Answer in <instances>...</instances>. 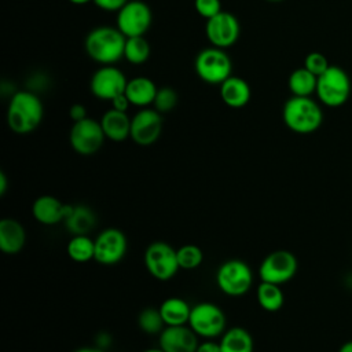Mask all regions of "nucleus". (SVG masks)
<instances>
[{"instance_id": "5", "label": "nucleus", "mask_w": 352, "mask_h": 352, "mask_svg": "<svg viewBox=\"0 0 352 352\" xmlns=\"http://www.w3.org/2000/svg\"><path fill=\"white\" fill-rule=\"evenodd\" d=\"M216 283L226 296H245L253 286L252 268L241 258L226 260L216 271Z\"/></svg>"}, {"instance_id": "42", "label": "nucleus", "mask_w": 352, "mask_h": 352, "mask_svg": "<svg viewBox=\"0 0 352 352\" xmlns=\"http://www.w3.org/2000/svg\"><path fill=\"white\" fill-rule=\"evenodd\" d=\"M143 352H164V351L158 346V348H148V349H146V351H143Z\"/></svg>"}, {"instance_id": "11", "label": "nucleus", "mask_w": 352, "mask_h": 352, "mask_svg": "<svg viewBox=\"0 0 352 352\" xmlns=\"http://www.w3.org/2000/svg\"><path fill=\"white\" fill-rule=\"evenodd\" d=\"M153 21L150 7L140 0H129L117 11V28L125 37L144 36Z\"/></svg>"}, {"instance_id": "28", "label": "nucleus", "mask_w": 352, "mask_h": 352, "mask_svg": "<svg viewBox=\"0 0 352 352\" xmlns=\"http://www.w3.org/2000/svg\"><path fill=\"white\" fill-rule=\"evenodd\" d=\"M150 44L144 38V36H135L126 37L125 48H124V58L132 65H142L150 56Z\"/></svg>"}, {"instance_id": "12", "label": "nucleus", "mask_w": 352, "mask_h": 352, "mask_svg": "<svg viewBox=\"0 0 352 352\" xmlns=\"http://www.w3.org/2000/svg\"><path fill=\"white\" fill-rule=\"evenodd\" d=\"M95 241V261L102 265H114L120 263L128 249V241L125 234L116 228L109 227L99 232Z\"/></svg>"}, {"instance_id": "23", "label": "nucleus", "mask_w": 352, "mask_h": 352, "mask_svg": "<svg viewBox=\"0 0 352 352\" xmlns=\"http://www.w3.org/2000/svg\"><path fill=\"white\" fill-rule=\"evenodd\" d=\"M165 326L187 324L191 314L190 304L180 297L165 298L158 307Z\"/></svg>"}, {"instance_id": "26", "label": "nucleus", "mask_w": 352, "mask_h": 352, "mask_svg": "<svg viewBox=\"0 0 352 352\" xmlns=\"http://www.w3.org/2000/svg\"><path fill=\"white\" fill-rule=\"evenodd\" d=\"M256 298L258 305L267 312H276L283 307L285 296L280 285L260 282L256 290Z\"/></svg>"}, {"instance_id": "39", "label": "nucleus", "mask_w": 352, "mask_h": 352, "mask_svg": "<svg viewBox=\"0 0 352 352\" xmlns=\"http://www.w3.org/2000/svg\"><path fill=\"white\" fill-rule=\"evenodd\" d=\"M73 352H104L100 346H81Z\"/></svg>"}, {"instance_id": "2", "label": "nucleus", "mask_w": 352, "mask_h": 352, "mask_svg": "<svg viewBox=\"0 0 352 352\" xmlns=\"http://www.w3.org/2000/svg\"><path fill=\"white\" fill-rule=\"evenodd\" d=\"M126 37L118 28L99 26L92 29L84 41L87 55L100 65H114L124 58Z\"/></svg>"}, {"instance_id": "32", "label": "nucleus", "mask_w": 352, "mask_h": 352, "mask_svg": "<svg viewBox=\"0 0 352 352\" xmlns=\"http://www.w3.org/2000/svg\"><path fill=\"white\" fill-rule=\"evenodd\" d=\"M330 63L327 60V58L318 51L309 52L305 59H304V67L307 70H309L312 74H315L316 77H319L322 73H324L329 69Z\"/></svg>"}, {"instance_id": "35", "label": "nucleus", "mask_w": 352, "mask_h": 352, "mask_svg": "<svg viewBox=\"0 0 352 352\" xmlns=\"http://www.w3.org/2000/svg\"><path fill=\"white\" fill-rule=\"evenodd\" d=\"M197 352H221L220 342L214 341V338H204V341L198 344Z\"/></svg>"}, {"instance_id": "21", "label": "nucleus", "mask_w": 352, "mask_h": 352, "mask_svg": "<svg viewBox=\"0 0 352 352\" xmlns=\"http://www.w3.org/2000/svg\"><path fill=\"white\" fill-rule=\"evenodd\" d=\"M157 91L158 88L151 78L138 76L132 80H128L125 95L132 106L147 107L148 104H153Z\"/></svg>"}, {"instance_id": "6", "label": "nucleus", "mask_w": 352, "mask_h": 352, "mask_svg": "<svg viewBox=\"0 0 352 352\" xmlns=\"http://www.w3.org/2000/svg\"><path fill=\"white\" fill-rule=\"evenodd\" d=\"M197 76L208 84H221L232 72L231 58L223 48L208 47L199 51L194 62Z\"/></svg>"}, {"instance_id": "22", "label": "nucleus", "mask_w": 352, "mask_h": 352, "mask_svg": "<svg viewBox=\"0 0 352 352\" xmlns=\"http://www.w3.org/2000/svg\"><path fill=\"white\" fill-rule=\"evenodd\" d=\"M63 223L72 235H87L94 228L96 217L85 205H70Z\"/></svg>"}, {"instance_id": "29", "label": "nucleus", "mask_w": 352, "mask_h": 352, "mask_svg": "<svg viewBox=\"0 0 352 352\" xmlns=\"http://www.w3.org/2000/svg\"><path fill=\"white\" fill-rule=\"evenodd\" d=\"M138 326L146 334H160L165 329V322L158 308H144L138 316Z\"/></svg>"}, {"instance_id": "41", "label": "nucleus", "mask_w": 352, "mask_h": 352, "mask_svg": "<svg viewBox=\"0 0 352 352\" xmlns=\"http://www.w3.org/2000/svg\"><path fill=\"white\" fill-rule=\"evenodd\" d=\"M67 1L72 3V4H76V6H84V4H88V3H91L94 0H67Z\"/></svg>"}, {"instance_id": "18", "label": "nucleus", "mask_w": 352, "mask_h": 352, "mask_svg": "<svg viewBox=\"0 0 352 352\" xmlns=\"http://www.w3.org/2000/svg\"><path fill=\"white\" fill-rule=\"evenodd\" d=\"M26 243L25 227L15 219L0 220V250L6 254L19 253Z\"/></svg>"}, {"instance_id": "20", "label": "nucleus", "mask_w": 352, "mask_h": 352, "mask_svg": "<svg viewBox=\"0 0 352 352\" xmlns=\"http://www.w3.org/2000/svg\"><path fill=\"white\" fill-rule=\"evenodd\" d=\"M250 87L249 84L235 76H230L226 81L220 84V98L231 109H241L250 100Z\"/></svg>"}, {"instance_id": "15", "label": "nucleus", "mask_w": 352, "mask_h": 352, "mask_svg": "<svg viewBox=\"0 0 352 352\" xmlns=\"http://www.w3.org/2000/svg\"><path fill=\"white\" fill-rule=\"evenodd\" d=\"M241 26L236 16L231 12L221 11L206 21L205 34L209 43L217 48H228L239 38Z\"/></svg>"}, {"instance_id": "1", "label": "nucleus", "mask_w": 352, "mask_h": 352, "mask_svg": "<svg viewBox=\"0 0 352 352\" xmlns=\"http://www.w3.org/2000/svg\"><path fill=\"white\" fill-rule=\"evenodd\" d=\"M44 106L41 99L30 91H18L11 96L7 107V125L18 135L33 132L43 121Z\"/></svg>"}, {"instance_id": "31", "label": "nucleus", "mask_w": 352, "mask_h": 352, "mask_svg": "<svg viewBox=\"0 0 352 352\" xmlns=\"http://www.w3.org/2000/svg\"><path fill=\"white\" fill-rule=\"evenodd\" d=\"M177 99H179L177 92L172 87H161V88H158V91L155 94L153 107L158 113L165 114V113L172 111L176 107Z\"/></svg>"}, {"instance_id": "24", "label": "nucleus", "mask_w": 352, "mask_h": 352, "mask_svg": "<svg viewBox=\"0 0 352 352\" xmlns=\"http://www.w3.org/2000/svg\"><path fill=\"white\" fill-rule=\"evenodd\" d=\"M220 349L221 352H253L254 341L252 334L241 327L234 326L226 330L220 336Z\"/></svg>"}, {"instance_id": "38", "label": "nucleus", "mask_w": 352, "mask_h": 352, "mask_svg": "<svg viewBox=\"0 0 352 352\" xmlns=\"http://www.w3.org/2000/svg\"><path fill=\"white\" fill-rule=\"evenodd\" d=\"M8 188V179L3 170H0V195H4Z\"/></svg>"}, {"instance_id": "10", "label": "nucleus", "mask_w": 352, "mask_h": 352, "mask_svg": "<svg viewBox=\"0 0 352 352\" xmlns=\"http://www.w3.org/2000/svg\"><path fill=\"white\" fill-rule=\"evenodd\" d=\"M106 136L100 121L87 117L81 121L73 122L69 142L72 148L80 155H92L100 150Z\"/></svg>"}, {"instance_id": "37", "label": "nucleus", "mask_w": 352, "mask_h": 352, "mask_svg": "<svg viewBox=\"0 0 352 352\" xmlns=\"http://www.w3.org/2000/svg\"><path fill=\"white\" fill-rule=\"evenodd\" d=\"M110 103H111V107H113V109L120 110V111H126V110L129 109V106H132L131 102H129V99L126 98L125 92L121 94V95H118V96H116Z\"/></svg>"}, {"instance_id": "8", "label": "nucleus", "mask_w": 352, "mask_h": 352, "mask_svg": "<svg viewBox=\"0 0 352 352\" xmlns=\"http://www.w3.org/2000/svg\"><path fill=\"white\" fill-rule=\"evenodd\" d=\"M187 324L201 338H217L226 331L227 319L219 305L210 301H202L191 307Z\"/></svg>"}, {"instance_id": "30", "label": "nucleus", "mask_w": 352, "mask_h": 352, "mask_svg": "<svg viewBox=\"0 0 352 352\" xmlns=\"http://www.w3.org/2000/svg\"><path fill=\"white\" fill-rule=\"evenodd\" d=\"M177 263L180 270H195L204 261V253L199 246L194 243L182 245L176 249Z\"/></svg>"}, {"instance_id": "36", "label": "nucleus", "mask_w": 352, "mask_h": 352, "mask_svg": "<svg viewBox=\"0 0 352 352\" xmlns=\"http://www.w3.org/2000/svg\"><path fill=\"white\" fill-rule=\"evenodd\" d=\"M69 116L73 120V122L81 121L84 118H87V107L81 103H74L70 109H69Z\"/></svg>"}, {"instance_id": "9", "label": "nucleus", "mask_w": 352, "mask_h": 352, "mask_svg": "<svg viewBox=\"0 0 352 352\" xmlns=\"http://www.w3.org/2000/svg\"><path fill=\"white\" fill-rule=\"evenodd\" d=\"M298 270L296 256L285 249L274 250L267 254L258 265V276L261 282L283 285L294 278Z\"/></svg>"}, {"instance_id": "19", "label": "nucleus", "mask_w": 352, "mask_h": 352, "mask_svg": "<svg viewBox=\"0 0 352 352\" xmlns=\"http://www.w3.org/2000/svg\"><path fill=\"white\" fill-rule=\"evenodd\" d=\"M100 125L106 139H110L111 142H124L131 136V118L126 111H120L111 107L102 116Z\"/></svg>"}, {"instance_id": "25", "label": "nucleus", "mask_w": 352, "mask_h": 352, "mask_svg": "<svg viewBox=\"0 0 352 352\" xmlns=\"http://www.w3.org/2000/svg\"><path fill=\"white\" fill-rule=\"evenodd\" d=\"M318 77L304 66L293 70L287 78V87L293 96H311L316 91Z\"/></svg>"}, {"instance_id": "16", "label": "nucleus", "mask_w": 352, "mask_h": 352, "mask_svg": "<svg viewBox=\"0 0 352 352\" xmlns=\"http://www.w3.org/2000/svg\"><path fill=\"white\" fill-rule=\"evenodd\" d=\"M158 346L164 352H197L198 336L188 324L165 326L158 334Z\"/></svg>"}, {"instance_id": "33", "label": "nucleus", "mask_w": 352, "mask_h": 352, "mask_svg": "<svg viewBox=\"0 0 352 352\" xmlns=\"http://www.w3.org/2000/svg\"><path fill=\"white\" fill-rule=\"evenodd\" d=\"M194 8L206 21L223 11L220 0H194Z\"/></svg>"}, {"instance_id": "27", "label": "nucleus", "mask_w": 352, "mask_h": 352, "mask_svg": "<svg viewBox=\"0 0 352 352\" xmlns=\"http://www.w3.org/2000/svg\"><path fill=\"white\" fill-rule=\"evenodd\" d=\"M66 253L74 263H88L95 258V241L88 235H73L67 242Z\"/></svg>"}, {"instance_id": "7", "label": "nucleus", "mask_w": 352, "mask_h": 352, "mask_svg": "<svg viewBox=\"0 0 352 352\" xmlns=\"http://www.w3.org/2000/svg\"><path fill=\"white\" fill-rule=\"evenodd\" d=\"M143 263L147 272L154 279L161 282L172 279L180 270L176 249L172 245L162 241L151 242L146 248Z\"/></svg>"}, {"instance_id": "14", "label": "nucleus", "mask_w": 352, "mask_h": 352, "mask_svg": "<svg viewBox=\"0 0 352 352\" xmlns=\"http://www.w3.org/2000/svg\"><path fill=\"white\" fill-rule=\"evenodd\" d=\"M162 114L154 107H142L131 118V139L139 146H151L162 132Z\"/></svg>"}, {"instance_id": "40", "label": "nucleus", "mask_w": 352, "mask_h": 352, "mask_svg": "<svg viewBox=\"0 0 352 352\" xmlns=\"http://www.w3.org/2000/svg\"><path fill=\"white\" fill-rule=\"evenodd\" d=\"M338 352H352V341L344 342V344L340 346Z\"/></svg>"}, {"instance_id": "34", "label": "nucleus", "mask_w": 352, "mask_h": 352, "mask_svg": "<svg viewBox=\"0 0 352 352\" xmlns=\"http://www.w3.org/2000/svg\"><path fill=\"white\" fill-rule=\"evenodd\" d=\"M129 0H94L92 3L103 11H120Z\"/></svg>"}, {"instance_id": "3", "label": "nucleus", "mask_w": 352, "mask_h": 352, "mask_svg": "<svg viewBox=\"0 0 352 352\" xmlns=\"http://www.w3.org/2000/svg\"><path fill=\"white\" fill-rule=\"evenodd\" d=\"M282 120L292 132L308 135L320 128L323 111L311 96L292 95L283 104Z\"/></svg>"}, {"instance_id": "4", "label": "nucleus", "mask_w": 352, "mask_h": 352, "mask_svg": "<svg viewBox=\"0 0 352 352\" xmlns=\"http://www.w3.org/2000/svg\"><path fill=\"white\" fill-rule=\"evenodd\" d=\"M351 88L348 73L340 66L330 65L329 69L318 77L315 94L324 106L340 107L349 99Z\"/></svg>"}, {"instance_id": "43", "label": "nucleus", "mask_w": 352, "mask_h": 352, "mask_svg": "<svg viewBox=\"0 0 352 352\" xmlns=\"http://www.w3.org/2000/svg\"><path fill=\"white\" fill-rule=\"evenodd\" d=\"M265 1H271V3H278V1H283V0H265Z\"/></svg>"}, {"instance_id": "13", "label": "nucleus", "mask_w": 352, "mask_h": 352, "mask_svg": "<svg viewBox=\"0 0 352 352\" xmlns=\"http://www.w3.org/2000/svg\"><path fill=\"white\" fill-rule=\"evenodd\" d=\"M125 74L113 65H103L91 77L89 89L92 95L100 100L111 102L116 96L125 92L126 88Z\"/></svg>"}, {"instance_id": "17", "label": "nucleus", "mask_w": 352, "mask_h": 352, "mask_svg": "<svg viewBox=\"0 0 352 352\" xmlns=\"http://www.w3.org/2000/svg\"><path fill=\"white\" fill-rule=\"evenodd\" d=\"M69 204L60 202L54 195H40L32 205V214L43 226H55L65 221L69 212Z\"/></svg>"}]
</instances>
